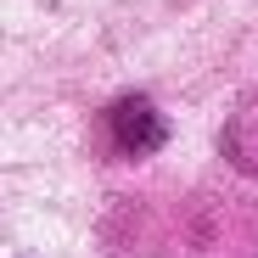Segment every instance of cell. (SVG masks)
Wrapping results in <instances>:
<instances>
[{"label":"cell","mask_w":258,"mask_h":258,"mask_svg":"<svg viewBox=\"0 0 258 258\" xmlns=\"http://www.w3.org/2000/svg\"><path fill=\"white\" fill-rule=\"evenodd\" d=\"M101 129H107V146H112L118 157H146V152H157L163 135H168V123L157 118V107H152L146 96L112 101L107 118H101Z\"/></svg>","instance_id":"obj_1"}]
</instances>
